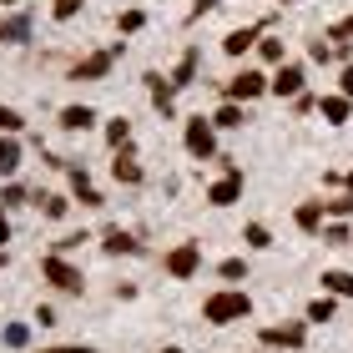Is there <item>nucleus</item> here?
Segmentation results:
<instances>
[{
    "mask_svg": "<svg viewBox=\"0 0 353 353\" xmlns=\"http://www.w3.org/2000/svg\"><path fill=\"white\" fill-rule=\"evenodd\" d=\"M207 323H237V318H248L252 313V298L243 293V288H222V293H212V298H207Z\"/></svg>",
    "mask_w": 353,
    "mask_h": 353,
    "instance_id": "obj_1",
    "label": "nucleus"
},
{
    "mask_svg": "<svg viewBox=\"0 0 353 353\" xmlns=\"http://www.w3.org/2000/svg\"><path fill=\"white\" fill-rule=\"evenodd\" d=\"M41 272H46V283L61 288V293H81V288H86V278H81V272H76L66 258H61V252H51V258L41 263Z\"/></svg>",
    "mask_w": 353,
    "mask_h": 353,
    "instance_id": "obj_2",
    "label": "nucleus"
},
{
    "mask_svg": "<svg viewBox=\"0 0 353 353\" xmlns=\"http://www.w3.org/2000/svg\"><path fill=\"white\" fill-rule=\"evenodd\" d=\"M237 197H243V172H228V176H222V182H212V192H207V202H212V207H232Z\"/></svg>",
    "mask_w": 353,
    "mask_h": 353,
    "instance_id": "obj_3",
    "label": "nucleus"
},
{
    "mask_svg": "<svg viewBox=\"0 0 353 353\" xmlns=\"http://www.w3.org/2000/svg\"><path fill=\"white\" fill-rule=\"evenodd\" d=\"M263 91H272V86L263 81L258 71H243V76H232V81H228V96H232V101H252V96H263Z\"/></svg>",
    "mask_w": 353,
    "mask_h": 353,
    "instance_id": "obj_4",
    "label": "nucleus"
},
{
    "mask_svg": "<svg viewBox=\"0 0 353 353\" xmlns=\"http://www.w3.org/2000/svg\"><path fill=\"white\" fill-rule=\"evenodd\" d=\"M187 152L192 157H212V121H202V117L187 121Z\"/></svg>",
    "mask_w": 353,
    "mask_h": 353,
    "instance_id": "obj_5",
    "label": "nucleus"
},
{
    "mask_svg": "<svg viewBox=\"0 0 353 353\" xmlns=\"http://www.w3.org/2000/svg\"><path fill=\"white\" fill-rule=\"evenodd\" d=\"M303 333L298 323H272V328H263V343H272V348H303Z\"/></svg>",
    "mask_w": 353,
    "mask_h": 353,
    "instance_id": "obj_6",
    "label": "nucleus"
},
{
    "mask_svg": "<svg viewBox=\"0 0 353 353\" xmlns=\"http://www.w3.org/2000/svg\"><path fill=\"white\" fill-rule=\"evenodd\" d=\"M197 263H202V252L192 248V243H182V248L167 258V272H172V278H192V272H197Z\"/></svg>",
    "mask_w": 353,
    "mask_h": 353,
    "instance_id": "obj_7",
    "label": "nucleus"
},
{
    "mask_svg": "<svg viewBox=\"0 0 353 353\" xmlns=\"http://www.w3.org/2000/svg\"><path fill=\"white\" fill-rule=\"evenodd\" d=\"M111 61H117V51H96V56H86L81 66H76V76H81V81H96V76L111 71Z\"/></svg>",
    "mask_w": 353,
    "mask_h": 353,
    "instance_id": "obj_8",
    "label": "nucleus"
},
{
    "mask_svg": "<svg viewBox=\"0 0 353 353\" xmlns=\"http://www.w3.org/2000/svg\"><path fill=\"white\" fill-rule=\"evenodd\" d=\"M272 91H278V96H298V91H303V66H278Z\"/></svg>",
    "mask_w": 353,
    "mask_h": 353,
    "instance_id": "obj_9",
    "label": "nucleus"
},
{
    "mask_svg": "<svg viewBox=\"0 0 353 353\" xmlns=\"http://www.w3.org/2000/svg\"><path fill=\"white\" fill-rule=\"evenodd\" d=\"M61 126H66V132H86V126H96V111L91 106H66L61 111Z\"/></svg>",
    "mask_w": 353,
    "mask_h": 353,
    "instance_id": "obj_10",
    "label": "nucleus"
},
{
    "mask_svg": "<svg viewBox=\"0 0 353 353\" xmlns=\"http://www.w3.org/2000/svg\"><path fill=\"white\" fill-rule=\"evenodd\" d=\"M147 86H152V101H157V111L167 117V111H172V81H162L157 71H147Z\"/></svg>",
    "mask_w": 353,
    "mask_h": 353,
    "instance_id": "obj_11",
    "label": "nucleus"
},
{
    "mask_svg": "<svg viewBox=\"0 0 353 353\" xmlns=\"http://www.w3.org/2000/svg\"><path fill=\"white\" fill-rule=\"evenodd\" d=\"M111 176H117V182H126V187H137V182H141V167H137V162H132V157H126V152H121V157H117V162H111Z\"/></svg>",
    "mask_w": 353,
    "mask_h": 353,
    "instance_id": "obj_12",
    "label": "nucleus"
},
{
    "mask_svg": "<svg viewBox=\"0 0 353 353\" xmlns=\"http://www.w3.org/2000/svg\"><path fill=\"white\" fill-rule=\"evenodd\" d=\"M323 288H328L333 298H353V272H339V268L323 272Z\"/></svg>",
    "mask_w": 353,
    "mask_h": 353,
    "instance_id": "obj_13",
    "label": "nucleus"
},
{
    "mask_svg": "<svg viewBox=\"0 0 353 353\" xmlns=\"http://www.w3.org/2000/svg\"><path fill=\"white\" fill-rule=\"evenodd\" d=\"M71 187H76V197H81L86 207H101V197H96V187L86 182V167H71Z\"/></svg>",
    "mask_w": 353,
    "mask_h": 353,
    "instance_id": "obj_14",
    "label": "nucleus"
},
{
    "mask_svg": "<svg viewBox=\"0 0 353 353\" xmlns=\"http://www.w3.org/2000/svg\"><path fill=\"white\" fill-rule=\"evenodd\" d=\"M21 167V147H15V137H0V176H10Z\"/></svg>",
    "mask_w": 353,
    "mask_h": 353,
    "instance_id": "obj_15",
    "label": "nucleus"
},
{
    "mask_svg": "<svg viewBox=\"0 0 353 353\" xmlns=\"http://www.w3.org/2000/svg\"><path fill=\"white\" fill-rule=\"evenodd\" d=\"M0 41H30V15H15V21H0Z\"/></svg>",
    "mask_w": 353,
    "mask_h": 353,
    "instance_id": "obj_16",
    "label": "nucleus"
},
{
    "mask_svg": "<svg viewBox=\"0 0 353 353\" xmlns=\"http://www.w3.org/2000/svg\"><path fill=\"white\" fill-rule=\"evenodd\" d=\"M252 41H258V30H232V36L222 41V51H228V56H243V51H252Z\"/></svg>",
    "mask_w": 353,
    "mask_h": 353,
    "instance_id": "obj_17",
    "label": "nucleus"
},
{
    "mask_svg": "<svg viewBox=\"0 0 353 353\" xmlns=\"http://www.w3.org/2000/svg\"><path fill=\"white\" fill-rule=\"evenodd\" d=\"M323 117H328L333 126H343V121H348V96H323Z\"/></svg>",
    "mask_w": 353,
    "mask_h": 353,
    "instance_id": "obj_18",
    "label": "nucleus"
},
{
    "mask_svg": "<svg viewBox=\"0 0 353 353\" xmlns=\"http://www.w3.org/2000/svg\"><path fill=\"white\" fill-rule=\"evenodd\" d=\"M318 222H323V207H318V202H303V207H298V228H303V232H318Z\"/></svg>",
    "mask_w": 353,
    "mask_h": 353,
    "instance_id": "obj_19",
    "label": "nucleus"
},
{
    "mask_svg": "<svg viewBox=\"0 0 353 353\" xmlns=\"http://www.w3.org/2000/svg\"><path fill=\"white\" fill-rule=\"evenodd\" d=\"M106 141H111V147H121V152H126V141H132V121H126V117H117V121L106 126Z\"/></svg>",
    "mask_w": 353,
    "mask_h": 353,
    "instance_id": "obj_20",
    "label": "nucleus"
},
{
    "mask_svg": "<svg viewBox=\"0 0 353 353\" xmlns=\"http://www.w3.org/2000/svg\"><path fill=\"white\" fill-rule=\"evenodd\" d=\"M106 252H141V248H137V237H132V232H121V228H117V232H106Z\"/></svg>",
    "mask_w": 353,
    "mask_h": 353,
    "instance_id": "obj_21",
    "label": "nucleus"
},
{
    "mask_svg": "<svg viewBox=\"0 0 353 353\" xmlns=\"http://www.w3.org/2000/svg\"><path fill=\"white\" fill-rule=\"evenodd\" d=\"M192 76H197V51H187V56H182V66H176V76H172V86H187Z\"/></svg>",
    "mask_w": 353,
    "mask_h": 353,
    "instance_id": "obj_22",
    "label": "nucleus"
},
{
    "mask_svg": "<svg viewBox=\"0 0 353 353\" xmlns=\"http://www.w3.org/2000/svg\"><path fill=\"white\" fill-rule=\"evenodd\" d=\"M333 318V298H313L308 303V323H328Z\"/></svg>",
    "mask_w": 353,
    "mask_h": 353,
    "instance_id": "obj_23",
    "label": "nucleus"
},
{
    "mask_svg": "<svg viewBox=\"0 0 353 353\" xmlns=\"http://www.w3.org/2000/svg\"><path fill=\"white\" fill-rule=\"evenodd\" d=\"M212 126H243V106H237V101H228V106H222L217 117H212Z\"/></svg>",
    "mask_w": 353,
    "mask_h": 353,
    "instance_id": "obj_24",
    "label": "nucleus"
},
{
    "mask_svg": "<svg viewBox=\"0 0 353 353\" xmlns=\"http://www.w3.org/2000/svg\"><path fill=\"white\" fill-rule=\"evenodd\" d=\"M21 126H26V121H21V111H10V106H0V132H6V137H10V132H21Z\"/></svg>",
    "mask_w": 353,
    "mask_h": 353,
    "instance_id": "obj_25",
    "label": "nucleus"
},
{
    "mask_svg": "<svg viewBox=\"0 0 353 353\" xmlns=\"http://www.w3.org/2000/svg\"><path fill=\"white\" fill-rule=\"evenodd\" d=\"M6 343H10V348H26V343H30V328H26V323H10V328H6Z\"/></svg>",
    "mask_w": 353,
    "mask_h": 353,
    "instance_id": "obj_26",
    "label": "nucleus"
},
{
    "mask_svg": "<svg viewBox=\"0 0 353 353\" xmlns=\"http://www.w3.org/2000/svg\"><path fill=\"white\" fill-rule=\"evenodd\" d=\"M217 272H222V278H228V283H237V278H248V268H243V258H228V263H222Z\"/></svg>",
    "mask_w": 353,
    "mask_h": 353,
    "instance_id": "obj_27",
    "label": "nucleus"
},
{
    "mask_svg": "<svg viewBox=\"0 0 353 353\" xmlns=\"http://www.w3.org/2000/svg\"><path fill=\"white\" fill-rule=\"evenodd\" d=\"M141 21H147L141 10H126V15H121V36H132V30H141Z\"/></svg>",
    "mask_w": 353,
    "mask_h": 353,
    "instance_id": "obj_28",
    "label": "nucleus"
},
{
    "mask_svg": "<svg viewBox=\"0 0 353 353\" xmlns=\"http://www.w3.org/2000/svg\"><path fill=\"white\" fill-rule=\"evenodd\" d=\"M41 207H46V217H66V212H71V207H66V197H46Z\"/></svg>",
    "mask_w": 353,
    "mask_h": 353,
    "instance_id": "obj_29",
    "label": "nucleus"
},
{
    "mask_svg": "<svg viewBox=\"0 0 353 353\" xmlns=\"http://www.w3.org/2000/svg\"><path fill=\"white\" fill-rule=\"evenodd\" d=\"M243 237H248V248H268V228H258V222H252Z\"/></svg>",
    "mask_w": 353,
    "mask_h": 353,
    "instance_id": "obj_30",
    "label": "nucleus"
},
{
    "mask_svg": "<svg viewBox=\"0 0 353 353\" xmlns=\"http://www.w3.org/2000/svg\"><path fill=\"white\" fill-rule=\"evenodd\" d=\"M76 10H81V0H56V21H71Z\"/></svg>",
    "mask_w": 353,
    "mask_h": 353,
    "instance_id": "obj_31",
    "label": "nucleus"
},
{
    "mask_svg": "<svg viewBox=\"0 0 353 353\" xmlns=\"http://www.w3.org/2000/svg\"><path fill=\"white\" fill-rule=\"evenodd\" d=\"M323 212H339V217H353V197H339V202H328Z\"/></svg>",
    "mask_w": 353,
    "mask_h": 353,
    "instance_id": "obj_32",
    "label": "nucleus"
},
{
    "mask_svg": "<svg viewBox=\"0 0 353 353\" xmlns=\"http://www.w3.org/2000/svg\"><path fill=\"white\" fill-rule=\"evenodd\" d=\"M21 197H26V187H6V192H0V207H15Z\"/></svg>",
    "mask_w": 353,
    "mask_h": 353,
    "instance_id": "obj_33",
    "label": "nucleus"
},
{
    "mask_svg": "<svg viewBox=\"0 0 353 353\" xmlns=\"http://www.w3.org/2000/svg\"><path fill=\"white\" fill-rule=\"evenodd\" d=\"M258 51H263L268 61H283V41H263V46H258Z\"/></svg>",
    "mask_w": 353,
    "mask_h": 353,
    "instance_id": "obj_34",
    "label": "nucleus"
},
{
    "mask_svg": "<svg viewBox=\"0 0 353 353\" xmlns=\"http://www.w3.org/2000/svg\"><path fill=\"white\" fill-rule=\"evenodd\" d=\"M353 36V15H348V21H339V26H333V41H348Z\"/></svg>",
    "mask_w": 353,
    "mask_h": 353,
    "instance_id": "obj_35",
    "label": "nucleus"
},
{
    "mask_svg": "<svg viewBox=\"0 0 353 353\" xmlns=\"http://www.w3.org/2000/svg\"><path fill=\"white\" fill-rule=\"evenodd\" d=\"M207 10H217V0H197V10H192V21H202Z\"/></svg>",
    "mask_w": 353,
    "mask_h": 353,
    "instance_id": "obj_36",
    "label": "nucleus"
},
{
    "mask_svg": "<svg viewBox=\"0 0 353 353\" xmlns=\"http://www.w3.org/2000/svg\"><path fill=\"white\" fill-rule=\"evenodd\" d=\"M339 86H343V96H353V66H343V81Z\"/></svg>",
    "mask_w": 353,
    "mask_h": 353,
    "instance_id": "obj_37",
    "label": "nucleus"
},
{
    "mask_svg": "<svg viewBox=\"0 0 353 353\" xmlns=\"http://www.w3.org/2000/svg\"><path fill=\"white\" fill-rule=\"evenodd\" d=\"M10 243V222H6V212H0V248Z\"/></svg>",
    "mask_w": 353,
    "mask_h": 353,
    "instance_id": "obj_38",
    "label": "nucleus"
},
{
    "mask_svg": "<svg viewBox=\"0 0 353 353\" xmlns=\"http://www.w3.org/2000/svg\"><path fill=\"white\" fill-rule=\"evenodd\" d=\"M41 353H96V348H41Z\"/></svg>",
    "mask_w": 353,
    "mask_h": 353,
    "instance_id": "obj_39",
    "label": "nucleus"
},
{
    "mask_svg": "<svg viewBox=\"0 0 353 353\" xmlns=\"http://www.w3.org/2000/svg\"><path fill=\"white\" fill-rule=\"evenodd\" d=\"M343 182H348V187H353V172H348V176H343Z\"/></svg>",
    "mask_w": 353,
    "mask_h": 353,
    "instance_id": "obj_40",
    "label": "nucleus"
},
{
    "mask_svg": "<svg viewBox=\"0 0 353 353\" xmlns=\"http://www.w3.org/2000/svg\"><path fill=\"white\" fill-rule=\"evenodd\" d=\"M162 353H182V348H162Z\"/></svg>",
    "mask_w": 353,
    "mask_h": 353,
    "instance_id": "obj_41",
    "label": "nucleus"
},
{
    "mask_svg": "<svg viewBox=\"0 0 353 353\" xmlns=\"http://www.w3.org/2000/svg\"><path fill=\"white\" fill-rule=\"evenodd\" d=\"M0 6H15V0H0Z\"/></svg>",
    "mask_w": 353,
    "mask_h": 353,
    "instance_id": "obj_42",
    "label": "nucleus"
},
{
    "mask_svg": "<svg viewBox=\"0 0 353 353\" xmlns=\"http://www.w3.org/2000/svg\"><path fill=\"white\" fill-rule=\"evenodd\" d=\"M0 263H6V248H0Z\"/></svg>",
    "mask_w": 353,
    "mask_h": 353,
    "instance_id": "obj_43",
    "label": "nucleus"
}]
</instances>
